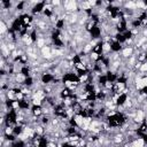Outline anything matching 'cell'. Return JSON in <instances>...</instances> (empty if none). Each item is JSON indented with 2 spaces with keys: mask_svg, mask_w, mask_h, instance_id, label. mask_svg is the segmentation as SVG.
I'll return each instance as SVG.
<instances>
[{
  "mask_svg": "<svg viewBox=\"0 0 147 147\" xmlns=\"http://www.w3.org/2000/svg\"><path fill=\"white\" fill-rule=\"evenodd\" d=\"M121 55L124 60H128L132 55H134V47H123L121 51Z\"/></svg>",
  "mask_w": 147,
  "mask_h": 147,
  "instance_id": "6da1fadb",
  "label": "cell"
},
{
  "mask_svg": "<svg viewBox=\"0 0 147 147\" xmlns=\"http://www.w3.org/2000/svg\"><path fill=\"white\" fill-rule=\"evenodd\" d=\"M31 114L37 116V117L43 116V107L41 106H32L31 107Z\"/></svg>",
  "mask_w": 147,
  "mask_h": 147,
  "instance_id": "7a4b0ae2",
  "label": "cell"
},
{
  "mask_svg": "<svg viewBox=\"0 0 147 147\" xmlns=\"http://www.w3.org/2000/svg\"><path fill=\"white\" fill-rule=\"evenodd\" d=\"M114 147H123V146H114Z\"/></svg>",
  "mask_w": 147,
  "mask_h": 147,
  "instance_id": "3957f363",
  "label": "cell"
}]
</instances>
